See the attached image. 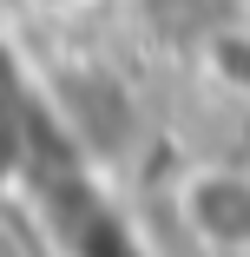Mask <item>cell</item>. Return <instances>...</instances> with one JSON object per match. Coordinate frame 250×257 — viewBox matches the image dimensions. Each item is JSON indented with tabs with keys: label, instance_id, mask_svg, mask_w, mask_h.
Returning <instances> with one entry per match:
<instances>
[{
	"label": "cell",
	"instance_id": "obj_1",
	"mask_svg": "<svg viewBox=\"0 0 250 257\" xmlns=\"http://www.w3.org/2000/svg\"><path fill=\"white\" fill-rule=\"evenodd\" d=\"M184 204H191V224L204 231V237L237 244L230 218H237L243 237H250V172H197V178L184 185Z\"/></svg>",
	"mask_w": 250,
	"mask_h": 257
}]
</instances>
